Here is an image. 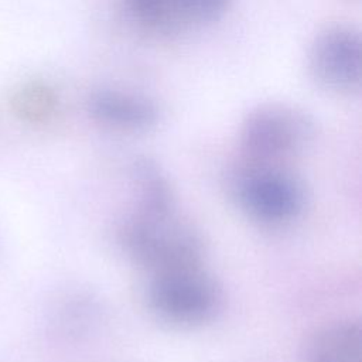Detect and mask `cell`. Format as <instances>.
<instances>
[{"label":"cell","mask_w":362,"mask_h":362,"mask_svg":"<svg viewBox=\"0 0 362 362\" xmlns=\"http://www.w3.org/2000/svg\"><path fill=\"white\" fill-rule=\"evenodd\" d=\"M137 205L119 225L122 250L147 273L202 264L205 240L198 226L177 209L173 188L139 189Z\"/></svg>","instance_id":"obj_1"},{"label":"cell","mask_w":362,"mask_h":362,"mask_svg":"<svg viewBox=\"0 0 362 362\" xmlns=\"http://www.w3.org/2000/svg\"><path fill=\"white\" fill-rule=\"evenodd\" d=\"M226 191L235 205L250 219L281 226L304 211V181L287 164L242 160L226 175Z\"/></svg>","instance_id":"obj_2"},{"label":"cell","mask_w":362,"mask_h":362,"mask_svg":"<svg viewBox=\"0 0 362 362\" xmlns=\"http://www.w3.org/2000/svg\"><path fill=\"white\" fill-rule=\"evenodd\" d=\"M144 301L160 321L174 327H201L221 313L223 291L202 264L147 273Z\"/></svg>","instance_id":"obj_3"},{"label":"cell","mask_w":362,"mask_h":362,"mask_svg":"<svg viewBox=\"0 0 362 362\" xmlns=\"http://www.w3.org/2000/svg\"><path fill=\"white\" fill-rule=\"evenodd\" d=\"M314 137L313 120L300 109L284 103H266L253 109L239 132L243 160L286 164Z\"/></svg>","instance_id":"obj_4"},{"label":"cell","mask_w":362,"mask_h":362,"mask_svg":"<svg viewBox=\"0 0 362 362\" xmlns=\"http://www.w3.org/2000/svg\"><path fill=\"white\" fill-rule=\"evenodd\" d=\"M308 71L314 82L332 93H352L362 78V42L349 27H329L318 34L308 51Z\"/></svg>","instance_id":"obj_5"},{"label":"cell","mask_w":362,"mask_h":362,"mask_svg":"<svg viewBox=\"0 0 362 362\" xmlns=\"http://www.w3.org/2000/svg\"><path fill=\"white\" fill-rule=\"evenodd\" d=\"M229 0H127L133 18L148 30L181 33L219 20Z\"/></svg>","instance_id":"obj_6"},{"label":"cell","mask_w":362,"mask_h":362,"mask_svg":"<svg viewBox=\"0 0 362 362\" xmlns=\"http://www.w3.org/2000/svg\"><path fill=\"white\" fill-rule=\"evenodd\" d=\"M88 107L98 123L117 132H147L160 119L158 107L151 99L115 88L95 90L89 98Z\"/></svg>","instance_id":"obj_7"},{"label":"cell","mask_w":362,"mask_h":362,"mask_svg":"<svg viewBox=\"0 0 362 362\" xmlns=\"http://www.w3.org/2000/svg\"><path fill=\"white\" fill-rule=\"evenodd\" d=\"M305 362H362V329L358 321H338L308 341Z\"/></svg>","instance_id":"obj_8"}]
</instances>
